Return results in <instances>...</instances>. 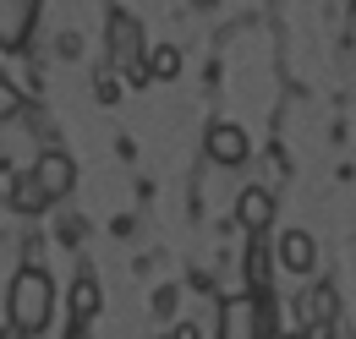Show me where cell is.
I'll return each mask as SVG.
<instances>
[{
    "mask_svg": "<svg viewBox=\"0 0 356 339\" xmlns=\"http://www.w3.org/2000/svg\"><path fill=\"white\" fill-rule=\"evenodd\" d=\"M334 312H340V301L329 285H312V296H302V306H296L302 323H334Z\"/></svg>",
    "mask_w": 356,
    "mask_h": 339,
    "instance_id": "cell-9",
    "label": "cell"
},
{
    "mask_svg": "<svg viewBox=\"0 0 356 339\" xmlns=\"http://www.w3.org/2000/svg\"><path fill=\"white\" fill-rule=\"evenodd\" d=\"M247 154H252V142H247V131L236 126V121H220V126L209 131V159L225 170H236V165H247Z\"/></svg>",
    "mask_w": 356,
    "mask_h": 339,
    "instance_id": "cell-4",
    "label": "cell"
},
{
    "mask_svg": "<svg viewBox=\"0 0 356 339\" xmlns=\"http://www.w3.org/2000/svg\"><path fill=\"white\" fill-rule=\"evenodd\" d=\"M72 312H77V323H88L93 312H99V279L83 274L77 285H72Z\"/></svg>",
    "mask_w": 356,
    "mask_h": 339,
    "instance_id": "cell-11",
    "label": "cell"
},
{
    "mask_svg": "<svg viewBox=\"0 0 356 339\" xmlns=\"http://www.w3.org/2000/svg\"><path fill=\"white\" fill-rule=\"evenodd\" d=\"M110 60L127 72V66H143V28L132 17H110Z\"/></svg>",
    "mask_w": 356,
    "mask_h": 339,
    "instance_id": "cell-7",
    "label": "cell"
},
{
    "mask_svg": "<svg viewBox=\"0 0 356 339\" xmlns=\"http://www.w3.org/2000/svg\"><path fill=\"white\" fill-rule=\"evenodd\" d=\"M181 301V290L176 285H165V290H159V296H154V312H170V306H176Z\"/></svg>",
    "mask_w": 356,
    "mask_h": 339,
    "instance_id": "cell-14",
    "label": "cell"
},
{
    "mask_svg": "<svg viewBox=\"0 0 356 339\" xmlns=\"http://www.w3.org/2000/svg\"><path fill=\"white\" fill-rule=\"evenodd\" d=\"M17 115H22V93L0 77V121H17Z\"/></svg>",
    "mask_w": 356,
    "mask_h": 339,
    "instance_id": "cell-13",
    "label": "cell"
},
{
    "mask_svg": "<svg viewBox=\"0 0 356 339\" xmlns=\"http://www.w3.org/2000/svg\"><path fill=\"white\" fill-rule=\"evenodd\" d=\"M176 72H181V49H176V44H159V49L148 55V77H159V83H170Z\"/></svg>",
    "mask_w": 356,
    "mask_h": 339,
    "instance_id": "cell-12",
    "label": "cell"
},
{
    "mask_svg": "<svg viewBox=\"0 0 356 339\" xmlns=\"http://www.w3.org/2000/svg\"><path fill=\"white\" fill-rule=\"evenodd\" d=\"M236 224H241L247 235H264L268 224H274V192H268V186H247V192L236 197Z\"/></svg>",
    "mask_w": 356,
    "mask_h": 339,
    "instance_id": "cell-5",
    "label": "cell"
},
{
    "mask_svg": "<svg viewBox=\"0 0 356 339\" xmlns=\"http://www.w3.org/2000/svg\"><path fill=\"white\" fill-rule=\"evenodd\" d=\"M49 312H55V279H49V268L28 263V268L11 279V329L33 339V334L49 329Z\"/></svg>",
    "mask_w": 356,
    "mask_h": 339,
    "instance_id": "cell-1",
    "label": "cell"
},
{
    "mask_svg": "<svg viewBox=\"0 0 356 339\" xmlns=\"http://www.w3.org/2000/svg\"><path fill=\"white\" fill-rule=\"evenodd\" d=\"M33 181L44 186V197H66L72 186H77V165H72V154H60V148H44L39 154V165H33Z\"/></svg>",
    "mask_w": 356,
    "mask_h": 339,
    "instance_id": "cell-3",
    "label": "cell"
},
{
    "mask_svg": "<svg viewBox=\"0 0 356 339\" xmlns=\"http://www.w3.org/2000/svg\"><path fill=\"white\" fill-rule=\"evenodd\" d=\"M220 339H268V296L220 301Z\"/></svg>",
    "mask_w": 356,
    "mask_h": 339,
    "instance_id": "cell-2",
    "label": "cell"
},
{
    "mask_svg": "<svg viewBox=\"0 0 356 339\" xmlns=\"http://www.w3.org/2000/svg\"><path fill=\"white\" fill-rule=\"evenodd\" d=\"M280 263H285L291 274H312V263H318V247H312L307 230H285V235H280Z\"/></svg>",
    "mask_w": 356,
    "mask_h": 339,
    "instance_id": "cell-8",
    "label": "cell"
},
{
    "mask_svg": "<svg viewBox=\"0 0 356 339\" xmlns=\"http://www.w3.org/2000/svg\"><path fill=\"white\" fill-rule=\"evenodd\" d=\"M11 208H17V213H44L49 208V197H44V186L33 181V170L11 181Z\"/></svg>",
    "mask_w": 356,
    "mask_h": 339,
    "instance_id": "cell-10",
    "label": "cell"
},
{
    "mask_svg": "<svg viewBox=\"0 0 356 339\" xmlns=\"http://www.w3.org/2000/svg\"><path fill=\"white\" fill-rule=\"evenodd\" d=\"M33 33V0H0V49H22Z\"/></svg>",
    "mask_w": 356,
    "mask_h": 339,
    "instance_id": "cell-6",
    "label": "cell"
},
{
    "mask_svg": "<svg viewBox=\"0 0 356 339\" xmlns=\"http://www.w3.org/2000/svg\"><path fill=\"white\" fill-rule=\"evenodd\" d=\"M170 339H203V334H197V323H181V329H176Z\"/></svg>",
    "mask_w": 356,
    "mask_h": 339,
    "instance_id": "cell-15",
    "label": "cell"
}]
</instances>
